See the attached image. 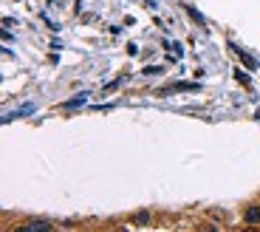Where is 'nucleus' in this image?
I'll use <instances>...</instances> for the list:
<instances>
[{
  "mask_svg": "<svg viewBox=\"0 0 260 232\" xmlns=\"http://www.w3.org/2000/svg\"><path fill=\"white\" fill-rule=\"evenodd\" d=\"M173 91H198V85H195V82H192V85H187V82H178V85L161 88V94H173Z\"/></svg>",
  "mask_w": 260,
  "mask_h": 232,
  "instance_id": "f257e3e1",
  "label": "nucleus"
},
{
  "mask_svg": "<svg viewBox=\"0 0 260 232\" xmlns=\"http://www.w3.org/2000/svg\"><path fill=\"white\" fill-rule=\"evenodd\" d=\"M246 224H260V207H249L246 210Z\"/></svg>",
  "mask_w": 260,
  "mask_h": 232,
  "instance_id": "f03ea898",
  "label": "nucleus"
},
{
  "mask_svg": "<svg viewBox=\"0 0 260 232\" xmlns=\"http://www.w3.org/2000/svg\"><path fill=\"white\" fill-rule=\"evenodd\" d=\"M48 227H51V224H48V221H31V224H28V227H26V230L37 232V230H48Z\"/></svg>",
  "mask_w": 260,
  "mask_h": 232,
  "instance_id": "7ed1b4c3",
  "label": "nucleus"
},
{
  "mask_svg": "<svg viewBox=\"0 0 260 232\" xmlns=\"http://www.w3.org/2000/svg\"><path fill=\"white\" fill-rule=\"evenodd\" d=\"M85 99H88V94H79V96H74L71 102H65V108H77V105H82Z\"/></svg>",
  "mask_w": 260,
  "mask_h": 232,
  "instance_id": "20e7f679",
  "label": "nucleus"
}]
</instances>
